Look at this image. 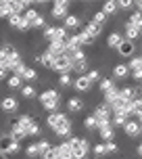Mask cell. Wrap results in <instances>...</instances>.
<instances>
[{
  "label": "cell",
  "mask_w": 142,
  "mask_h": 159,
  "mask_svg": "<svg viewBox=\"0 0 142 159\" xmlns=\"http://www.w3.org/2000/svg\"><path fill=\"white\" fill-rule=\"evenodd\" d=\"M38 101H40V107H42L44 111H48V113L59 111V107H61V92H59L56 88H46V90L38 96Z\"/></svg>",
  "instance_id": "obj_1"
},
{
  "label": "cell",
  "mask_w": 142,
  "mask_h": 159,
  "mask_svg": "<svg viewBox=\"0 0 142 159\" xmlns=\"http://www.w3.org/2000/svg\"><path fill=\"white\" fill-rule=\"evenodd\" d=\"M67 144H69L71 149V155L73 159H86L88 153H90V143H88V138H79V136H71L67 138Z\"/></svg>",
  "instance_id": "obj_2"
},
{
  "label": "cell",
  "mask_w": 142,
  "mask_h": 159,
  "mask_svg": "<svg viewBox=\"0 0 142 159\" xmlns=\"http://www.w3.org/2000/svg\"><path fill=\"white\" fill-rule=\"evenodd\" d=\"M69 11H71V2H67V0H56L55 4H52V8H50V17L56 19V21H63L65 17L69 15Z\"/></svg>",
  "instance_id": "obj_3"
},
{
  "label": "cell",
  "mask_w": 142,
  "mask_h": 159,
  "mask_svg": "<svg viewBox=\"0 0 142 159\" xmlns=\"http://www.w3.org/2000/svg\"><path fill=\"white\" fill-rule=\"evenodd\" d=\"M19 107H21V103H19L17 96H4V98H0V111L15 113V111H19Z\"/></svg>",
  "instance_id": "obj_4"
},
{
  "label": "cell",
  "mask_w": 142,
  "mask_h": 159,
  "mask_svg": "<svg viewBox=\"0 0 142 159\" xmlns=\"http://www.w3.org/2000/svg\"><path fill=\"white\" fill-rule=\"evenodd\" d=\"M52 132H55V136H59V138H71V136H73V119L67 117L63 124H59Z\"/></svg>",
  "instance_id": "obj_5"
},
{
  "label": "cell",
  "mask_w": 142,
  "mask_h": 159,
  "mask_svg": "<svg viewBox=\"0 0 142 159\" xmlns=\"http://www.w3.org/2000/svg\"><path fill=\"white\" fill-rule=\"evenodd\" d=\"M123 130H126V136H127V138H138V136H140V132H142V126H140V121H138V119L130 117L126 124H123Z\"/></svg>",
  "instance_id": "obj_6"
},
{
  "label": "cell",
  "mask_w": 142,
  "mask_h": 159,
  "mask_svg": "<svg viewBox=\"0 0 142 159\" xmlns=\"http://www.w3.org/2000/svg\"><path fill=\"white\" fill-rule=\"evenodd\" d=\"M65 119H67V113H63V111H52V113H48V115H46L44 124H46L50 130H55L59 124H63Z\"/></svg>",
  "instance_id": "obj_7"
},
{
  "label": "cell",
  "mask_w": 142,
  "mask_h": 159,
  "mask_svg": "<svg viewBox=\"0 0 142 159\" xmlns=\"http://www.w3.org/2000/svg\"><path fill=\"white\" fill-rule=\"evenodd\" d=\"M50 71L59 73V75L71 73V63L65 59V57H59V59H55V63H52V69H50Z\"/></svg>",
  "instance_id": "obj_8"
},
{
  "label": "cell",
  "mask_w": 142,
  "mask_h": 159,
  "mask_svg": "<svg viewBox=\"0 0 142 159\" xmlns=\"http://www.w3.org/2000/svg\"><path fill=\"white\" fill-rule=\"evenodd\" d=\"M82 32H86L88 36H92L94 40H98V36H103V32H104V25H98V23H94V21L88 19L86 23H84V30H82Z\"/></svg>",
  "instance_id": "obj_9"
},
{
  "label": "cell",
  "mask_w": 142,
  "mask_h": 159,
  "mask_svg": "<svg viewBox=\"0 0 142 159\" xmlns=\"http://www.w3.org/2000/svg\"><path fill=\"white\" fill-rule=\"evenodd\" d=\"M115 50H117L119 57H130V59H132V57H134V52H136V42L123 40V42H121V44H119Z\"/></svg>",
  "instance_id": "obj_10"
},
{
  "label": "cell",
  "mask_w": 142,
  "mask_h": 159,
  "mask_svg": "<svg viewBox=\"0 0 142 159\" xmlns=\"http://www.w3.org/2000/svg\"><path fill=\"white\" fill-rule=\"evenodd\" d=\"M119 96L123 98V101H134L140 96V88L138 86H119Z\"/></svg>",
  "instance_id": "obj_11"
},
{
  "label": "cell",
  "mask_w": 142,
  "mask_h": 159,
  "mask_svg": "<svg viewBox=\"0 0 142 159\" xmlns=\"http://www.w3.org/2000/svg\"><path fill=\"white\" fill-rule=\"evenodd\" d=\"M121 42H123V34L119 32V30H113V32L107 34V48L115 50V48H117Z\"/></svg>",
  "instance_id": "obj_12"
},
{
  "label": "cell",
  "mask_w": 142,
  "mask_h": 159,
  "mask_svg": "<svg viewBox=\"0 0 142 159\" xmlns=\"http://www.w3.org/2000/svg\"><path fill=\"white\" fill-rule=\"evenodd\" d=\"M84 107H86V101L84 98H79V96L67 98V111L69 113H79V111H84Z\"/></svg>",
  "instance_id": "obj_13"
},
{
  "label": "cell",
  "mask_w": 142,
  "mask_h": 159,
  "mask_svg": "<svg viewBox=\"0 0 142 159\" xmlns=\"http://www.w3.org/2000/svg\"><path fill=\"white\" fill-rule=\"evenodd\" d=\"M63 27L69 32V30H78V27H82V19H79V15H75V13H69V15L63 19Z\"/></svg>",
  "instance_id": "obj_14"
},
{
  "label": "cell",
  "mask_w": 142,
  "mask_h": 159,
  "mask_svg": "<svg viewBox=\"0 0 142 159\" xmlns=\"http://www.w3.org/2000/svg\"><path fill=\"white\" fill-rule=\"evenodd\" d=\"M71 86L75 88L78 92H84V94H88V92H92V84L86 80V75H78V80L71 84Z\"/></svg>",
  "instance_id": "obj_15"
},
{
  "label": "cell",
  "mask_w": 142,
  "mask_h": 159,
  "mask_svg": "<svg viewBox=\"0 0 142 159\" xmlns=\"http://www.w3.org/2000/svg\"><path fill=\"white\" fill-rule=\"evenodd\" d=\"M90 69V59H82V61H75V63H71V71H75L78 75H86V71Z\"/></svg>",
  "instance_id": "obj_16"
},
{
  "label": "cell",
  "mask_w": 142,
  "mask_h": 159,
  "mask_svg": "<svg viewBox=\"0 0 142 159\" xmlns=\"http://www.w3.org/2000/svg\"><path fill=\"white\" fill-rule=\"evenodd\" d=\"M100 78H103V69H100V67H90L86 71V80L92 86H96V84L100 82Z\"/></svg>",
  "instance_id": "obj_17"
},
{
  "label": "cell",
  "mask_w": 142,
  "mask_h": 159,
  "mask_svg": "<svg viewBox=\"0 0 142 159\" xmlns=\"http://www.w3.org/2000/svg\"><path fill=\"white\" fill-rule=\"evenodd\" d=\"M123 36H126L123 40L136 42V40H140V36H142V30H140V27H134V25H130V23H126V34H123Z\"/></svg>",
  "instance_id": "obj_18"
},
{
  "label": "cell",
  "mask_w": 142,
  "mask_h": 159,
  "mask_svg": "<svg viewBox=\"0 0 142 159\" xmlns=\"http://www.w3.org/2000/svg\"><path fill=\"white\" fill-rule=\"evenodd\" d=\"M19 78L23 80V84H25V82H36V80H38V69H33V67H29V65H25Z\"/></svg>",
  "instance_id": "obj_19"
},
{
  "label": "cell",
  "mask_w": 142,
  "mask_h": 159,
  "mask_svg": "<svg viewBox=\"0 0 142 159\" xmlns=\"http://www.w3.org/2000/svg\"><path fill=\"white\" fill-rule=\"evenodd\" d=\"M130 75V71H127V65L126 63H115L113 65V78L115 80H123Z\"/></svg>",
  "instance_id": "obj_20"
},
{
  "label": "cell",
  "mask_w": 142,
  "mask_h": 159,
  "mask_svg": "<svg viewBox=\"0 0 142 159\" xmlns=\"http://www.w3.org/2000/svg\"><path fill=\"white\" fill-rule=\"evenodd\" d=\"M103 96H104V98H103V105H107V107H111V105H113V101H115V98L119 96V86L115 84V86L111 88V90H107V92H104Z\"/></svg>",
  "instance_id": "obj_21"
},
{
  "label": "cell",
  "mask_w": 142,
  "mask_h": 159,
  "mask_svg": "<svg viewBox=\"0 0 142 159\" xmlns=\"http://www.w3.org/2000/svg\"><path fill=\"white\" fill-rule=\"evenodd\" d=\"M100 13L103 15H117L119 13V8H117V2L115 0H107V2H103V8H100Z\"/></svg>",
  "instance_id": "obj_22"
},
{
  "label": "cell",
  "mask_w": 142,
  "mask_h": 159,
  "mask_svg": "<svg viewBox=\"0 0 142 159\" xmlns=\"http://www.w3.org/2000/svg\"><path fill=\"white\" fill-rule=\"evenodd\" d=\"M19 92H21V96H23V98H36V96H38V90H36V86H33V84H23Z\"/></svg>",
  "instance_id": "obj_23"
},
{
  "label": "cell",
  "mask_w": 142,
  "mask_h": 159,
  "mask_svg": "<svg viewBox=\"0 0 142 159\" xmlns=\"http://www.w3.org/2000/svg\"><path fill=\"white\" fill-rule=\"evenodd\" d=\"M98 134H100V140L111 143V140L115 138V128H113V126H107V128H103V130H98Z\"/></svg>",
  "instance_id": "obj_24"
},
{
  "label": "cell",
  "mask_w": 142,
  "mask_h": 159,
  "mask_svg": "<svg viewBox=\"0 0 142 159\" xmlns=\"http://www.w3.org/2000/svg\"><path fill=\"white\" fill-rule=\"evenodd\" d=\"M56 149H59V159H73L67 140H65V143H61V144H56Z\"/></svg>",
  "instance_id": "obj_25"
},
{
  "label": "cell",
  "mask_w": 142,
  "mask_h": 159,
  "mask_svg": "<svg viewBox=\"0 0 142 159\" xmlns=\"http://www.w3.org/2000/svg\"><path fill=\"white\" fill-rule=\"evenodd\" d=\"M115 86V82H113V78H100V82H98V84H96V88H98V90H100V92H107V90H111V88Z\"/></svg>",
  "instance_id": "obj_26"
},
{
  "label": "cell",
  "mask_w": 142,
  "mask_h": 159,
  "mask_svg": "<svg viewBox=\"0 0 142 159\" xmlns=\"http://www.w3.org/2000/svg\"><path fill=\"white\" fill-rule=\"evenodd\" d=\"M11 143H13V138H11L8 134H0V153H4V155H8Z\"/></svg>",
  "instance_id": "obj_27"
},
{
  "label": "cell",
  "mask_w": 142,
  "mask_h": 159,
  "mask_svg": "<svg viewBox=\"0 0 142 159\" xmlns=\"http://www.w3.org/2000/svg\"><path fill=\"white\" fill-rule=\"evenodd\" d=\"M8 84V90H21V86H23V80L19 78V75H11V78L7 80Z\"/></svg>",
  "instance_id": "obj_28"
},
{
  "label": "cell",
  "mask_w": 142,
  "mask_h": 159,
  "mask_svg": "<svg viewBox=\"0 0 142 159\" xmlns=\"http://www.w3.org/2000/svg\"><path fill=\"white\" fill-rule=\"evenodd\" d=\"M127 23L134 25V27H140V30H142V13H140V11L132 13V15L127 17Z\"/></svg>",
  "instance_id": "obj_29"
},
{
  "label": "cell",
  "mask_w": 142,
  "mask_h": 159,
  "mask_svg": "<svg viewBox=\"0 0 142 159\" xmlns=\"http://www.w3.org/2000/svg\"><path fill=\"white\" fill-rule=\"evenodd\" d=\"M82 126L86 128V130H90V132H94V130H96V119H94V115H86V117L82 119Z\"/></svg>",
  "instance_id": "obj_30"
},
{
  "label": "cell",
  "mask_w": 142,
  "mask_h": 159,
  "mask_svg": "<svg viewBox=\"0 0 142 159\" xmlns=\"http://www.w3.org/2000/svg\"><path fill=\"white\" fill-rule=\"evenodd\" d=\"M50 147H52V144H50V140H46V138H40L38 143H36V149H38L40 155H44V153H46Z\"/></svg>",
  "instance_id": "obj_31"
},
{
  "label": "cell",
  "mask_w": 142,
  "mask_h": 159,
  "mask_svg": "<svg viewBox=\"0 0 142 159\" xmlns=\"http://www.w3.org/2000/svg\"><path fill=\"white\" fill-rule=\"evenodd\" d=\"M25 155H27L29 159H38L40 157L38 149H36V143H32V144H27V147H25Z\"/></svg>",
  "instance_id": "obj_32"
},
{
  "label": "cell",
  "mask_w": 142,
  "mask_h": 159,
  "mask_svg": "<svg viewBox=\"0 0 142 159\" xmlns=\"http://www.w3.org/2000/svg\"><path fill=\"white\" fill-rule=\"evenodd\" d=\"M11 15V8H8V0H0V19H7Z\"/></svg>",
  "instance_id": "obj_33"
},
{
  "label": "cell",
  "mask_w": 142,
  "mask_h": 159,
  "mask_svg": "<svg viewBox=\"0 0 142 159\" xmlns=\"http://www.w3.org/2000/svg\"><path fill=\"white\" fill-rule=\"evenodd\" d=\"M40 157H42V159H59V149L52 144V147H50V149H48L44 155H40Z\"/></svg>",
  "instance_id": "obj_34"
},
{
  "label": "cell",
  "mask_w": 142,
  "mask_h": 159,
  "mask_svg": "<svg viewBox=\"0 0 142 159\" xmlns=\"http://www.w3.org/2000/svg\"><path fill=\"white\" fill-rule=\"evenodd\" d=\"M103 144H104V153H107V155L119 153V144L117 143H113V140H111V143H103Z\"/></svg>",
  "instance_id": "obj_35"
},
{
  "label": "cell",
  "mask_w": 142,
  "mask_h": 159,
  "mask_svg": "<svg viewBox=\"0 0 142 159\" xmlns=\"http://www.w3.org/2000/svg\"><path fill=\"white\" fill-rule=\"evenodd\" d=\"M52 34H55V25H44V32H42V38L46 42H52Z\"/></svg>",
  "instance_id": "obj_36"
},
{
  "label": "cell",
  "mask_w": 142,
  "mask_h": 159,
  "mask_svg": "<svg viewBox=\"0 0 142 159\" xmlns=\"http://www.w3.org/2000/svg\"><path fill=\"white\" fill-rule=\"evenodd\" d=\"M90 21H94V23H98V25H107V15H103L100 11H96Z\"/></svg>",
  "instance_id": "obj_37"
},
{
  "label": "cell",
  "mask_w": 142,
  "mask_h": 159,
  "mask_svg": "<svg viewBox=\"0 0 142 159\" xmlns=\"http://www.w3.org/2000/svg\"><path fill=\"white\" fill-rule=\"evenodd\" d=\"M92 153L96 155V159L104 157V155H107V153H104V144H103V143H96L94 147H92Z\"/></svg>",
  "instance_id": "obj_38"
},
{
  "label": "cell",
  "mask_w": 142,
  "mask_h": 159,
  "mask_svg": "<svg viewBox=\"0 0 142 159\" xmlns=\"http://www.w3.org/2000/svg\"><path fill=\"white\" fill-rule=\"evenodd\" d=\"M71 84H73V82H71V75H69V73L59 75V86H61V88H71Z\"/></svg>",
  "instance_id": "obj_39"
},
{
  "label": "cell",
  "mask_w": 142,
  "mask_h": 159,
  "mask_svg": "<svg viewBox=\"0 0 142 159\" xmlns=\"http://www.w3.org/2000/svg\"><path fill=\"white\" fill-rule=\"evenodd\" d=\"M44 25H48V23H46V17L40 13V15L32 21V30H33V27H44Z\"/></svg>",
  "instance_id": "obj_40"
},
{
  "label": "cell",
  "mask_w": 142,
  "mask_h": 159,
  "mask_svg": "<svg viewBox=\"0 0 142 159\" xmlns=\"http://www.w3.org/2000/svg\"><path fill=\"white\" fill-rule=\"evenodd\" d=\"M17 153H21V143L13 140L11 143V149H8V155H17Z\"/></svg>",
  "instance_id": "obj_41"
},
{
  "label": "cell",
  "mask_w": 142,
  "mask_h": 159,
  "mask_svg": "<svg viewBox=\"0 0 142 159\" xmlns=\"http://www.w3.org/2000/svg\"><path fill=\"white\" fill-rule=\"evenodd\" d=\"M117 8L119 11H130V8H132V0H119Z\"/></svg>",
  "instance_id": "obj_42"
},
{
  "label": "cell",
  "mask_w": 142,
  "mask_h": 159,
  "mask_svg": "<svg viewBox=\"0 0 142 159\" xmlns=\"http://www.w3.org/2000/svg\"><path fill=\"white\" fill-rule=\"evenodd\" d=\"M8 27H17V23H19V19H21V15H8Z\"/></svg>",
  "instance_id": "obj_43"
},
{
  "label": "cell",
  "mask_w": 142,
  "mask_h": 159,
  "mask_svg": "<svg viewBox=\"0 0 142 159\" xmlns=\"http://www.w3.org/2000/svg\"><path fill=\"white\" fill-rule=\"evenodd\" d=\"M136 155H138V157L142 155V144H138V147H136Z\"/></svg>",
  "instance_id": "obj_44"
},
{
  "label": "cell",
  "mask_w": 142,
  "mask_h": 159,
  "mask_svg": "<svg viewBox=\"0 0 142 159\" xmlns=\"http://www.w3.org/2000/svg\"><path fill=\"white\" fill-rule=\"evenodd\" d=\"M4 75H7V73H4V71H0V82H2V80H4Z\"/></svg>",
  "instance_id": "obj_45"
},
{
  "label": "cell",
  "mask_w": 142,
  "mask_h": 159,
  "mask_svg": "<svg viewBox=\"0 0 142 159\" xmlns=\"http://www.w3.org/2000/svg\"><path fill=\"white\" fill-rule=\"evenodd\" d=\"M0 159H8V155H4V153H0Z\"/></svg>",
  "instance_id": "obj_46"
},
{
  "label": "cell",
  "mask_w": 142,
  "mask_h": 159,
  "mask_svg": "<svg viewBox=\"0 0 142 159\" xmlns=\"http://www.w3.org/2000/svg\"><path fill=\"white\" fill-rule=\"evenodd\" d=\"M86 159H96V157H86Z\"/></svg>",
  "instance_id": "obj_47"
}]
</instances>
